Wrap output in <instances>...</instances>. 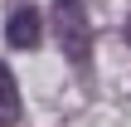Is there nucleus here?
Masks as SVG:
<instances>
[{
	"mask_svg": "<svg viewBox=\"0 0 131 127\" xmlns=\"http://www.w3.org/2000/svg\"><path fill=\"white\" fill-rule=\"evenodd\" d=\"M126 44H131V15H126Z\"/></svg>",
	"mask_w": 131,
	"mask_h": 127,
	"instance_id": "obj_4",
	"label": "nucleus"
},
{
	"mask_svg": "<svg viewBox=\"0 0 131 127\" xmlns=\"http://www.w3.org/2000/svg\"><path fill=\"white\" fill-rule=\"evenodd\" d=\"M53 34H58V49L68 54V64L88 69V59H92V24H88L83 0H53Z\"/></svg>",
	"mask_w": 131,
	"mask_h": 127,
	"instance_id": "obj_1",
	"label": "nucleus"
},
{
	"mask_svg": "<svg viewBox=\"0 0 131 127\" xmlns=\"http://www.w3.org/2000/svg\"><path fill=\"white\" fill-rule=\"evenodd\" d=\"M19 122V83L10 73V64H0V127Z\"/></svg>",
	"mask_w": 131,
	"mask_h": 127,
	"instance_id": "obj_3",
	"label": "nucleus"
},
{
	"mask_svg": "<svg viewBox=\"0 0 131 127\" xmlns=\"http://www.w3.org/2000/svg\"><path fill=\"white\" fill-rule=\"evenodd\" d=\"M39 39H44V15H39L34 5H15L10 20H5V44H15V49H34Z\"/></svg>",
	"mask_w": 131,
	"mask_h": 127,
	"instance_id": "obj_2",
	"label": "nucleus"
}]
</instances>
